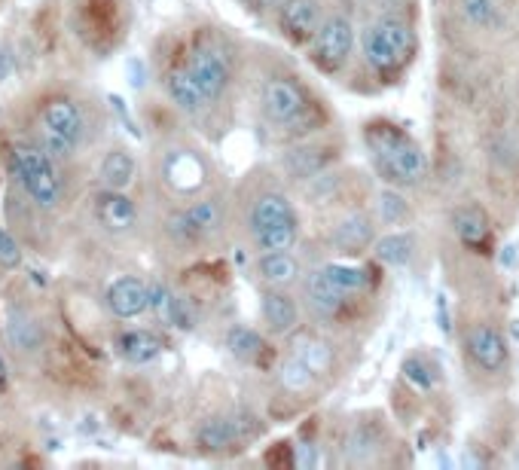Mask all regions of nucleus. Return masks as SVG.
<instances>
[{"mask_svg": "<svg viewBox=\"0 0 519 470\" xmlns=\"http://www.w3.org/2000/svg\"><path fill=\"white\" fill-rule=\"evenodd\" d=\"M367 141H370L373 153L379 156L382 168L397 184H419L428 174L425 150L403 132H397L391 126H376L367 132Z\"/></svg>", "mask_w": 519, "mask_h": 470, "instance_id": "obj_3", "label": "nucleus"}, {"mask_svg": "<svg viewBox=\"0 0 519 470\" xmlns=\"http://www.w3.org/2000/svg\"><path fill=\"white\" fill-rule=\"evenodd\" d=\"M165 89H168L171 101H175V104H178L181 110H187V113H196V110H202V107L208 104L205 92L199 89V83L190 77L187 68H184V71H171V74L165 77Z\"/></svg>", "mask_w": 519, "mask_h": 470, "instance_id": "obj_17", "label": "nucleus"}, {"mask_svg": "<svg viewBox=\"0 0 519 470\" xmlns=\"http://www.w3.org/2000/svg\"><path fill=\"white\" fill-rule=\"evenodd\" d=\"M403 376H407V382H410L413 388H419V391H428V388L434 385V379H431L425 361H419V358H410L407 364H403Z\"/></svg>", "mask_w": 519, "mask_h": 470, "instance_id": "obj_34", "label": "nucleus"}, {"mask_svg": "<svg viewBox=\"0 0 519 470\" xmlns=\"http://www.w3.org/2000/svg\"><path fill=\"white\" fill-rule=\"evenodd\" d=\"M294 355H300L309 367H312V373L315 376H324L327 370H330V364H333V355H330V345L327 342H321L318 336H309V333H303L300 339H297V345H294Z\"/></svg>", "mask_w": 519, "mask_h": 470, "instance_id": "obj_28", "label": "nucleus"}, {"mask_svg": "<svg viewBox=\"0 0 519 470\" xmlns=\"http://www.w3.org/2000/svg\"><path fill=\"white\" fill-rule=\"evenodd\" d=\"M245 4H248V0H245ZM251 7H254V10H260V0H251Z\"/></svg>", "mask_w": 519, "mask_h": 470, "instance_id": "obj_37", "label": "nucleus"}, {"mask_svg": "<svg viewBox=\"0 0 519 470\" xmlns=\"http://www.w3.org/2000/svg\"><path fill=\"white\" fill-rule=\"evenodd\" d=\"M278 25L287 34V40H294V43L312 40L318 34V28H321L318 0H281Z\"/></svg>", "mask_w": 519, "mask_h": 470, "instance_id": "obj_9", "label": "nucleus"}, {"mask_svg": "<svg viewBox=\"0 0 519 470\" xmlns=\"http://www.w3.org/2000/svg\"><path fill=\"white\" fill-rule=\"evenodd\" d=\"M117 351L120 358L129 364H150L162 355V339L150 330H126L117 336Z\"/></svg>", "mask_w": 519, "mask_h": 470, "instance_id": "obj_13", "label": "nucleus"}, {"mask_svg": "<svg viewBox=\"0 0 519 470\" xmlns=\"http://www.w3.org/2000/svg\"><path fill=\"white\" fill-rule=\"evenodd\" d=\"M10 171L37 208H46V211L59 208L65 196V184H62L59 168H55L52 153H46L40 144H16L10 150Z\"/></svg>", "mask_w": 519, "mask_h": 470, "instance_id": "obj_1", "label": "nucleus"}, {"mask_svg": "<svg viewBox=\"0 0 519 470\" xmlns=\"http://www.w3.org/2000/svg\"><path fill=\"white\" fill-rule=\"evenodd\" d=\"M287 217H297L291 202H287L284 196H278V193H269V196L257 199V205L251 211V232H260V229H266L272 223H281Z\"/></svg>", "mask_w": 519, "mask_h": 470, "instance_id": "obj_27", "label": "nucleus"}, {"mask_svg": "<svg viewBox=\"0 0 519 470\" xmlns=\"http://www.w3.org/2000/svg\"><path fill=\"white\" fill-rule=\"evenodd\" d=\"M468 351L471 358L486 370V373H498L507 364V342L495 327H477L468 336Z\"/></svg>", "mask_w": 519, "mask_h": 470, "instance_id": "obj_12", "label": "nucleus"}, {"mask_svg": "<svg viewBox=\"0 0 519 470\" xmlns=\"http://www.w3.org/2000/svg\"><path fill=\"white\" fill-rule=\"evenodd\" d=\"M22 263V248L7 229H0V266L16 269Z\"/></svg>", "mask_w": 519, "mask_h": 470, "instance_id": "obj_35", "label": "nucleus"}, {"mask_svg": "<svg viewBox=\"0 0 519 470\" xmlns=\"http://www.w3.org/2000/svg\"><path fill=\"white\" fill-rule=\"evenodd\" d=\"M452 226H455V235L465 245H483L486 242V235H489V217L477 208V205H465V208H458L452 214Z\"/></svg>", "mask_w": 519, "mask_h": 470, "instance_id": "obj_20", "label": "nucleus"}, {"mask_svg": "<svg viewBox=\"0 0 519 470\" xmlns=\"http://www.w3.org/2000/svg\"><path fill=\"white\" fill-rule=\"evenodd\" d=\"M226 348L233 351V358L242 364H260V358L266 355V342L257 330L251 327H233L226 336Z\"/></svg>", "mask_w": 519, "mask_h": 470, "instance_id": "obj_22", "label": "nucleus"}, {"mask_svg": "<svg viewBox=\"0 0 519 470\" xmlns=\"http://www.w3.org/2000/svg\"><path fill=\"white\" fill-rule=\"evenodd\" d=\"M7 382V364H4V358H0V385Z\"/></svg>", "mask_w": 519, "mask_h": 470, "instance_id": "obj_36", "label": "nucleus"}, {"mask_svg": "<svg viewBox=\"0 0 519 470\" xmlns=\"http://www.w3.org/2000/svg\"><path fill=\"white\" fill-rule=\"evenodd\" d=\"M306 297H309V303L315 306V312L333 315V312H339L345 293L324 275V269H318V272H312L309 281H306Z\"/></svg>", "mask_w": 519, "mask_h": 470, "instance_id": "obj_21", "label": "nucleus"}, {"mask_svg": "<svg viewBox=\"0 0 519 470\" xmlns=\"http://www.w3.org/2000/svg\"><path fill=\"white\" fill-rule=\"evenodd\" d=\"M7 336H10V342L19 345L22 351H34V348L40 345V327H37V321H31V318H25V315H16V318L10 321Z\"/></svg>", "mask_w": 519, "mask_h": 470, "instance_id": "obj_31", "label": "nucleus"}, {"mask_svg": "<svg viewBox=\"0 0 519 470\" xmlns=\"http://www.w3.org/2000/svg\"><path fill=\"white\" fill-rule=\"evenodd\" d=\"M260 312H263V321L266 327L275 333V336H284L297 327V306L284 297L278 290H266L263 293V303H260Z\"/></svg>", "mask_w": 519, "mask_h": 470, "instance_id": "obj_15", "label": "nucleus"}, {"mask_svg": "<svg viewBox=\"0 0 519 470\" xmlns=\"http://www.w3.org/2000/svg\"><path fill=\"white\" fill-rule=\"evenodd\" d=\"M379 214H382L385 223L397 226V223L407 220V202H403V196H397L394 190H385L379 196Z\"/></svg>", "mask_w": 519, "mask_h": 470, "instance_id": "obj_33", "label": "nucleus"}, {"mask_svg": "<svg viewBox=\"0 0 519 470\" xmlns=\"http://www.w3.org/2000/svg\"><path fill=\"white\" fill-rule=\"evenodd\" d=\"M306 92L294 80H269L263 89V110L272 123H294L306 113Z\"/></svg>", "mask_w": 519, "mask_h": 470, "instance_id": "obj_7", "label": "nucleus"}, {"mask_svg": "<svg viewBox=\"0 0 519 470\" xmlns=\"http://www.w3.org/2000/svg\"><path fill=\"white\" fill-rule=\"evenodd\" d=\"M107 309L117 315V318H138L150 309V287L135 278H117L107 287Z\"/></svg>", "mask_w": 519, "mask_h": 470, "instance_id": "obj_10", "label": "nucleus"}, {"mask_svg": "<svg viewBox=\"0 0 519 470\" xmlns=\"http://www.w3.org/2000/svg\"><path fill=\"white\" fill-rule=\"evenodd\" d=\"M315 379H318V376L312 373V367H309L300 355H291V358H287V361L281 364V385H284L287 391L303 394V391L312 388Z\"/></svg>", "mask_w": 519, "mask_h": 470, "instance_id": "obj_29", "label": "nucleus"}, {"mask_svg": "<svg viewBox=\"0 0 519 470\" xmlns=\"http://www.w3.org/2000/svg\"><path fill=\"white\" fill-rule=\"evenodd\" d=\"M187 71L199 83V89L205 92L208 101H217L223 95L226 83H229V62H226V55L214 46H199L190 55Z\"/></svg>", "mask_w": 519, "mask_h": 470, "instance_id": "obj_6", "label": "nucleus"}, {"mask_svg": "<svg viewBox=\"0 0 519 470\" xmlns=\"http://www.w3.org/2000/svg\"><path fill=\"white\" fill-rule=\"evenodd\" d=\"M410 49H413V31L400 19H382L364 34V55L379 74L397 71L410 58Z\"/></svg>", "mask_w": 519, "mask_h": 470, "instance_id": "obj_4", "label": "nucleus"}, {"mask_svg": "<svg viewBox=\"0 0 519 470\" xmlns=\"http://www.w3.org/2000/svg\"><path fill=\"white\" fill-rule=\"evenodd\" d=\"M324 275H327L342 293L364 290L367 281H370L367 269H361V266H345V263H327V266H324Z\"/></svg>", "mask_w": 519, "mask_h": 470, "instance_id": "obj_30", "label": "nucleus"}, {"mask_svg": "<svg viewBox=\"0 0 519 470\" xmlns=\"http://www.w3.org/2000/svg\"><path fill=\"white\" fill-rule=\"evenodd\" d=\"M196 440L208 452H223L242 440V428H239V422H229V419H208L199 425Z\"/></svg>", "mask_w": 519, "mask_h": 470, "instance_id": "obj_18", "label": "nucleus"}, {"mask_svg": "<svg viewBox=\"0 0 519 470\" xmlns=\"http://www.w3.org/2000/svg\"><path fill=\"white\" fill-rule=\"evenodd\" d=\"M150 309L168 327H181V330L193 327V315H190L187 303L181 297H175V293H171L165 284H153L150 287Z\"/></svg>", "mask_w": 519, "mask_h": 470, "instance_id": "obj_14", "label": "nucleus"}, {"mask_svg": "<svg viewBox=\"0 0 519 470\" xmlns=\"http://www.w3.org/2000/svg\"><path fill=\"white\" fill-rule=\"evenodd\" d=\"M373 239V223L367 214H352L345 217L339 226H336V235H333V245L345 254H358L370 245Z\"/></svg>", "mask_w": 519, "mask_h": 470, "instance_id": "obj_16", "label": "nucleus"}, {"mask_svg": "<svg viewBox=\"0 0 519 470\" xmlns=\"http://www.w3.org/2000/svg\"><path fill=\"white\" fill-rule=\"evenodd\" d=\"M297 217H287L281 223H272L260 232H254V242L260 245L263 254H272V251H291L294 242H297Z\"/></svg>", "mask_w": 519, "mask_h": 470, "instance_id": "obj_24", "label": "nucleus"}, {"mask_svg": "<svg viewBox=\"0 0 519 470\" xmlns=\"http://www.w3.org/2000/svg\"><path fill=\"white\" fill-rule=\"evenodd\" d=\"M413 248H416L413 235H407V232H391V235H385V239L376 242L373 254L385 266H407L413 260Z\"/></svg>", "mask_w": 519, "mask_h": 470, "instance_id": "obj_25", "label": "nucleus"}, {"mask_svg": "<svg viewBox=\"0 0 519 470\" xmlns=\"http://www.w3.org/2000/svg\"><path fill=\"white\" fill-rule=\"evenodd\" d=\"M260 278L272 287H281V284H291L297 281L300 275V263L287 254V251H272V254H263L260 257Z\"/></svg>", "mask_w": 519, "mask_h": 470, "instance_id": "obj_23", "label": "nucleus"}, {"mask_svg": "<svg viewBox=\"0 0 519 470\" xmlns=\"http://www.w3.org/2000/svg\"><path fill=\"white\" fill-rule=\"evenodd\" d=\"M165 174H168V181L175 184L178 190H196L202 184L205 168L190 153H175L168 159V165H165Z\"/></svg>", "mask_w": 519, "mask_h": 470, "instance_id": "obj_26", "label": "nucleus"}, {"mask_svg": "<svg viewBox=\"0 0 519 470\" xmlns=\"http://www.w3.org/2000/svg\"><path fill=\"white\" fill-rule=\"evenodd\" d=\"M95 220L107 232H129L138 223V211H135V202L123 190H107L104 187L95 196Z\"/></svg>", "mask_w": 519, "mask_h": 470, "instance_id": "obj_11", "label": "nucleus"}, {"mask_svg": "<svg viewBox=\"0 0 519 470\" xmlns=\"http://www.w3.org/2000/svg\"><path fill=\"white\" fill-rule=\"evenodd\" d=\"M83 135H86V120H83V110L77 101L52 98L43 104L40 120H37V144L46 153L68 159L83 144Z\"/></svg>", "mask_w": 519, "mask_h": 470, "instance_id": "obj_2", "label": "nucleus"}, {"mask_svg": "<svg viewBox=\"0 0 519 470\" xmlns=\"http://www.w3.org/2000/svg\"><path fill=\"white\" fill-rule=\"evenodd\" d=\"M352 43H355L352 22L345 16H330L327 22H321L318 34L312 37V62L321 71H339L352 52Z\"/></svg>", "mask_w": 519, "mask_h": 470, "instance_id": "obj_5", "label": "nucleus"}, {"mask_svg": "<svg viewBox=\"0 0 519 470\" xmlns=\"http://www.w3.org/2000/svg\"><path fill=\"white\" fill-rule=\"evenodd\" d=\"M461 13H465L480 28H489V25L498 22V13L492 7V0H461Z\"/></svg>", "mask_w": 519, "mask_h": 470, "instance_id": "obj_32", "label": "nucleus"}, {"mask_svg": "<svg viewBox=\"0 0 519 470\" xmlns=\"http://www.w3.org/2000/svg\"><path fill=\"white\" fill-rule=\"evenodd\" d=\"M220 220H223L220 205L214 199H205V202H196L187 211L171 217L168 220V232L175 235V239H181V242H196V239H202V235L214 232L220 226Z\"/></svg>", "mask_w": 519, "mask_h": 470, "instance_id": "obj_8", "label": "nucleus"}, {"mask_svg": "<svg viewBox=\"0 0 519 470\" xmlns=\"http://www.w3.org/2000/svg\"><path fill=\"white\" fill-rule=\"evenodd\" d=\"M101 184L107 190H126L135 178V159L129 150H110L101 162Z\"/></svg>", "mask_w": 519, "mask_h": 470, "instance_id": "obj_19", "label": "nucleus"}]
</instances>
